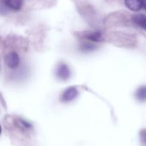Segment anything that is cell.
I'll use <instances>...</instances> for the list:
<instances>
[{"label": "cell", "mask_w": 146, "mask_h": 146, "mask_svg": "<svg viewBox=\"0 0 146 146\" xmlns=\"http://www.w3.org/2000/svg\"><path fill=\"white\" fill-rule=\"evenodd\" d=\"M5 62L10 69H15L20 63V58L17 53L15 51L10 52L5 57Z\"/></svg>", "instance_id": "6da1fadb"}, {"label": "cell", "mask_w": 146, "mask_h": 146, "mask_svg": "<svg viewBox=\"0 0 146 146\" xmlns=\"http://www.w3.org/2000/svg\"><path fill=\"white\" fill-rule=\"evenodd\" d=\"M56 75L58 78L62 80H67L70 76V70L65 63H60L57 67Z\"/></svg>", "instance_id": "7a4b0ae2"}, {"label": "cell", "mask_w": 146, "mask_h": 146, "mask_svg": "<svg viewBox=\"0 0 146 146\" xmlns=\"http://www.w3.org/2000/svg\"><path fill=\"white\" fill-rule=\"evenodd\" d=\"M78 91L75 87H70L66 89L63 92L62 95L61 97V100L62 102H67L72 101L78 97Z\"/></svg>", "instance_id": "3957f363"}, {"label": "cell", "mask_w": 146, "mask_h": 146, "mask_svg": "<svg viewBox=\"0 0 146 146\" xmlns=\"http://www.w3.org/2000/svg\"><path fill=\"white\" fill-rule=\"evenodd\" d=\"M85 38L94 42H101L105 40L104 34L100 31L87 32L85 34Z\"/></svg>", "instance_id": "277c9868"}, {"label": "cell", "mask_w": 146, "mask_h": 146, "mask_svg": "<svg viewBox=\"0 0 146 146\" xmlns=\"http://www.w3.org/2000/svg\"><path fill=\"white\" fill-rule=\"evenodd\" d=\"M1 2L5 7L14 11L19 10L22 7V0H1Z\"/></svg>", "instance_id": "5b68a950"}, {"label": "cell", "mask_w": 146, "mask_h": 146, "mask_svg": "<svg viewBox=\"0 0 146 146\" xmlns=\"http://www.w3.org/2000/svg\"><path fill=\"white\" fill-rule=\"evenodd\" d=\"M125 5L133 12H137L143 7L141 0H125Z\"/></svg>", "instance_id": "8992f818"}, {"label": "cell", "mask_w": 146, "mask_h": 146, "mask_svg": "<svg viewBox=\"0 0 146 146\" xmlns=\"http://www.w3.org/2000/svg\"><path fill=\"white\" fill-rule=\"evenodd\" d=\"M132 20L137 26L146 31V15L142 14L135 15L133 17Z\"/></svg>", "instance_id": "52a82bcc"}, {"label": "cell", "mask_w": 146, "mask_h": 146, "mask_svg": "<svg viewBox=\"0 0 146 146\" xmlns=\"http://www.w3.org/2000/svg\"><path fill=\"white\" fill-rule=\"evenodd\" d=\"M135 97L140 102H145L146 101V85L140 86L136 90Z\"/></svg>", "instance_id": "ba28073f"}, {"label": "cell", "mask_w": 146, "mask_h": 146, "mask_svg": "<svg viewBox=\"0 0 146 146\" xmlns=\"http://www.w3.org/2000/svg\"><path fill=\"white\" fill-rule=\"evenodd\" d=\"M80 50H82V51L90 52V51H92V50H95L96 47H95V45H94L93 44H92V43L85 42L81 44L80 47Z\"/></svg>", "instance_id": "9c48e42d"}, {"label": "cell", "mask_w": 146, "mask_h": 146, "mask_svg": "<svg viewBox=\"0 0 146 146\" xmlns=\"http://www.w3.org/2000/svg\"><path fill=\"white\" fill-rule=\"evenodd\" d=\"M17 125L19 126L21 128H25V129H29L32 127L31 124L27 123V121L24 120H17Z\"/></svg>", "instance_id": "30bf717a"}, {"label": "cell", "mask_w": 146, "mask_h": 146, "mask_svg": "<svg viewBox=\"0 0 146 146\" xmlns=\"http://www.w3.org/2000/svg\"><path fill=\"white\" fill-rule=\"evenodd\" d=\"M140 135L142 143L146 145V129H144V130L140 131Z\"/></svg>", "instance_id": "8fae6325"}, {"label": "cell", "mask_w": 146, "mask_h": 146, "mask_svg": "<svg viewBox=\"0 0 146 146\" xmlns=\"http://www.w3.org/2000/svg\"><path fill=\"white\" fill-rule=\"evenodd\" d=\"M142 1V5H143V7H144L145 9H146V0H141Z\"/></svg>", "instance_id": "7c38bea8"}, {"label": "cell", "mask_w": 146, "mask_h": 146, "mask_svg": "<svg viewBox=\"0 0 146 146\" xmlns=\"http://www.w3.org/2000/svg\"><path fill=\"white\" fill-rule=\"evenodd\" d=\"M1 133H2V127L0 125V135H1Z\"/></svg>", "instance_id": "4fadbf2b"}]
</instances>
